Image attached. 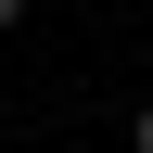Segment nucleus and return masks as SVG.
<instances>
[{"label": "nucleus", "mask_w": 153, "mask_h": 153, "mask_svg": "<svg viewBox=\"0 0 153 153\" xmlns=\"http://www.w3.org/2000/svg\"><path fill=\"white\" fill-rule=\"evenodd\" d=\"M140 153H153V102H140Z\"/></svg>", "instance_id": "obj_1"}, {"label": "nucleus", "mask_w": 153, "mask_h": 153, "mask_svg": "<svg viewBox=\"0 0 153 153\" xmlns=\"http://www.w3.org/2000/svg\"><path fill=\"white\" fill-rule=\"evenodd\" d=\"M13 13H26V0H0V26H13Z\"/></svg>", "instance_id": "obj_2"}]
</instances>
